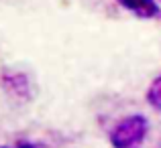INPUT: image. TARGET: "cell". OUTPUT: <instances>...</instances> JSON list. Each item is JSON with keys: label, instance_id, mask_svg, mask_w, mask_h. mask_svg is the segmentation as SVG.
<instances>
[{"label": "cell", "instance_id": "cell-1", "mask_svg": "<svg viewBox=\"0 0 161 148\" xmlns=\"http://www.w3.org/2000/svg\"><path fill=\"white\" fill-rule=\"evenodd\" d=\"M147 130H149V122L145 116L141 114L126 116L114 126L112 134H110V144L114 148H133L139 142H143V138L147 136Z\"/></svg>", "mask_w": 161, "mask_h": 148}, {"label": "cell", "instance_id": "cell-2", "mask_svg": "<svg viewBox=\"0 0 161 148\" xmlns=\"http://www.w3.org/2000/svg\"><path fill=\"white\" fill-rule=\"evenodd\" d=\"M2 87L12 98H19V100H29V95H31L27 75H23V73H4L2 75Z\"/></svg>", "mask_w": 161, "mask_h": 148}, {"label": "cell", "instance_id": "cell-3", "mask_svg": "<svg viewBox=\"0 0 161 148\" xmlns=\"http://www.w3.org/2000/svg\"><path fill=\"white\" fill-rule=\"evenodd\" d=\"M116 2L139 18H153L159 14V4L155 0H116Z\"/></svg>", "mask_w": 161, "mask_h": 148}, {"label": "cell", "instance_id": "cell-4", "mask_svg": "<svg viewBox=\"0 0 161 148\" xmlns=\"http://www.w3.org/2000/svg\"><path fill=\"white\" fill-rule=\"evenodd\" d=\"M147 101L153 105L155 110H161V75L153 79V83L147 89Z\"/></svg>", "mask_w": 161, "mask_h": 148}, {"label": "cell", "instance_id": "cell-5", "mask_svg": "<svg viewBox=\"0 0 161 148\" xmlns=\"http://www.w3.org/2000/svg\"><path fill=\"white\" fill-rule=\"evenodd\" d=\"M16 148H37V146L31 142H20V144H16Z\"/></svg>", "mask_w": 161, "mask_h": 148}]
</instances>
